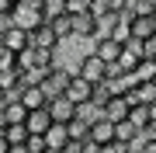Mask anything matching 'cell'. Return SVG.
I'll return each mask as SVG.
<instances>
[{
    "instance_id": "obj_28",
    "label": "cell",
    "mask_w": 156,
    "mask_h": 153,
    "mask_svg": "<svg viewBox=\"0 0 156 153\" xmlns=\"http://www.w3.org/2000/svg\"><path fill=\"white\" fill-rule=\"evenodd\" d=\"M24 146H28V153H45V150H49V146H45V136H28Z\"/></svg>"
},
{
    "instance_id": "obj_1",
    "label": "cell",
    "mask_w": 156,
    "mask_h": 153,
    "mask_svg": "<svg viewBox=\"0 0 156 153\" xmlns=\"http://www.w3.org/2000/svg\"><path fill=\"white\" fill-rule=\"evenodd\" d=\"M76 77H83L87 84H94V87H97V84H104V80H108V63H104V59H97L94 52H87V56L80 59Z\"/></svg>"
},
{
    "instance_id": "obj_5",
    "label": "cell",
    "mask_w": 156,
    "mask_h": 153,
    "mask_svg": "<svg viewBox=\"0 0 156 153\" xmlns=\"http://www.w3.org/2000/svg\"><path fill=\"white\" fill-rule=\"evenodd\" d=\"M45 111H49V118H52V122H59V125H66V122L76 118V104H73L66 94H62V97H52V101L45 104Z\"/></svg>"
},
{
    "instance_id": "obj_34",
    "label": "cell",
    "mask_w": 156,
    "mask_h": 153,
    "mask_svg": "<svg viewBox=\"0 0 156 153\" xmlns=\"http://www.w3.org/2000/svg\"><path fill=\"white\" fill-rule=\"evenodd\" d=\"M0 153H7V139L4 136H0Z\"/></svg>"
},
{
    "instance_id": "obj_8",
    "label": "cell",
    "mask_w": 156,
    "mask_h": 153,
    "mask_svg": "<svg viewBox=\"0 0 156 153\" xmlns=\"http://www.w3.org/2000/svg\"><path fill=\"white\" fill-rule=\"evenodd\" d=\"M90 143H94V146H108V143H115V122H108L104 115H101L97 122H90Z\"/></svg>"
},
{
    "instance_id": "obj_13",
    "label": "cell",
    "mask_w": 156,
    "mask_h": 153,
    "mask_svg": "<svg viewBox=\"0 0 156 153\" xmlns=\"http://www.w3.org/2000/svg\"><path fill=\"white\" fill-rule=\"evenodd\" d=\"M122 42H115V38H97V46H94V56L97 59H104L108 63V66H111V63L118 59V56H122Z\"/></svg>"
},
{
    "instance_id": "obj_18",
    "label": "cell",
    "mask_w": 156,
    "mask_h": 153,
    "mask_svg": "<svg viewBox=\"0 0 156 153\" xmlns=\"http://www.w3.org/2000/svg\"><path fill=\"white\" fill-rule=\"evenodd\" d=\"M49 28L56 31L59 42H62V38H73V17H69V14H59V17H52V21H49Z\"/></svg>"
},
{
    "instance_id": "obj_9",
    "label": "cell",
    "mask_w": 156,
    "mask_h": 153,
    "mask_svg": "<svg viewBox=\"0 0 156 153\" xmlns=\"http://www.w3.org/2000/svg\"><path fill=\"white\" fill-rule=\"evenodd\" d=\"M0 42H4V46L11 49L14 56H17V52H24V49L31 46V42H28V31H24V28H17V24H11V28L0 35Z\"/></svg>"
},
{
    "instance_id": "obj_15",
    "label": "cell",
    "mask_w": 156,
    "mask_h": 153,
    "mask_svg": "<svg viewBox=\"0 0 156 153\" xmlns=\"http://www.w3.org/2000/svg\"><path fill=\"white\" fill-rule=\"evenodd\" d=\"M4 118H7V125H24L28 108H24L21 101H4Z\"/></svg>"
},
{
    "instance_id": "obj_19",
    "label": "cell",
    "mask_w": 156,
    "mask_h": 153,
    "mask_svg": "<svg viewBox=\"0 0 156 153\" xmlns=\"http://www.w3.org/2000/svg\"><path fill=\"white\" fill-rule=\"evenodd\" d=\"M38 14H42V21H52V17L66 14V0H42V4H38Z\"/></svg>"
},
{
    "instance_id": "obj_7",
    "label": "cell",
    "mask_w": 156,
    "mask_h": 153,
    "mask_svg": "<svg viewBox=\"0 0 156 153\" xmlns=\"http://www.w3.org/2000/svg\"><path fill=\"white\" fill-rule=\"evenodd\" d=\"M66 97H69L73 104H87L90 97H94V84H87L83 77H76V73H73V80L66 84Z\"/></svg>"
},
{
    "instance_id": "obj_4",
    "label": "cell",
    "mask_w": 156,
    "mask_h": 153,
    "mask_svg": "<svg viewBox=\"0 0 156 153\" xmlns=\"http://www.w3.org/2000/svg\"><path fill=\"white\" fill-rule=\"evenodd\" d=\"M28 42H31V49H49V52L59 49V38H56V31L49 28V21H42V24H35V28H28Z\"/></svg>"
},
{
    "instance_id": "obj_27",
    "label": "cell",
    "mask_w": 156,
    "mask_h": 153,
    "mask_svg": "<svg viewBox=\"0 0 156 153\" xmlns=\"http://www.w3.org/2000/svg\"><path fill=\"white\" fill-rule=\"evenodd\" d=\"M0 70H17V56L0 42Z\"/></svg>"
},
{
    "instance_id": "obj_16",
    "label": "cell",
    "mask_w": 156,
    "mask_h": 153,
    "mask_svg": "<svg viewBox=\"0 0 156 153\" xmlns=\"http://www.w3.org/2000/svg\"><path fill=\"white\" fill-rule=\"evenodd\" d=\"M66 143H69V136H66V125L52 122V129L45 132V146H49V150H62Z\"/></svg>"
},
{
    "instance_id": "obj_20",
    "label": "cell",
    "mask_w": 156,
    "mask_h": 153,
    "mask_svg": "<svg viewBox=\"0 0 156 153\" xmlns=\"http://www.w3.org/2000/svg\"><path fill=\"white\" fill-rule=\"evenodd\" d=\"M125 122H132L135 125V129H146V125H149V108H146V104H132V108H128V118Z\"/></svg>"
},
{
    "instance_id": "obj_33",
    "label": "cell",
    "mask_w": 156,
    "mask_h": 153,
    "mask_svg": "<svg viewBox=\"0 0 156 153\" xmlns=\"http://www.w3.org/2000/svg\"><path fill=\"white\" fill-rule=\"evenodd\" d=\"M149 122H156V104H149Z\"/></svg>"
},
{
    "instance_id": "obj_22",
    "label": "cell",
    "mask_w": 156,
    "mask_h": 153,
    "mask_svg": "<svg viewBox=\"0 0 156 153\" xmlns=\"http://www.w3.org/2000/svg\"><path fill=\"white\" fill-rule=\"evenodd\" d=\"M0 136L7 139V146H21V143L28 139V129H24V125H7V129L0 132Z\"/></svg>"
},
{
    "instance_id": "obj_17",
    "label": "cell",
    "mask_w": 156,
    "mask_h": 153,
    "mask_svg": "<svg viewBox=\"0 0 156 153\" xmlns=\"http://www.w3.org/2000/svg\"><path fill=\"white\" fill-rule=\"evenodd\" d=\"M139 136H142V132L135 129L132 122H115V139H118V143H128V146H135V143H139Z\"/></svg>"
},
{
    "instance_id": "obj_36",
    "label": "cell",
    "mask_w": 156,
    "mask_h": 153,
    "mask_svg": "<svg viewBox=\"0 0 156 153\" xmlns=\"http://www.w3.org/2000/svg\"><path fill=\"white\" fill-rule=\"evenodd\" d=\"M45 153H62V150H45Z\"/></svg>"
},
{
    "instance_id": "obj_24",
    "label": "cell",
    "mask_w": 156,
    "mask_h": 153,
    "mask_svg": "<svg viewBox=\"0 0 156 153\" xmlns=\"http://www.w3.org/2000/svg\"><path fill=\"white\" fill-rule=\"evenodd\" d=\"M128 46H135V52H139L142 59H156V35H153V38H139V42L132 38Z\"/></svg>"
},
{
    "instance_id": "obj_11",
    "label": "cell",
    "mask_w": 156,
    "mask_h": 153,
    "mask_svg": "<svg viewBox=\"0 0 156 153\" xmlns=\"http://www.w3.org/2000/svg\"><path fill=\"white\" fill-rule=\"evenodd\" d=\"M28 111H38V108H45L49 104V94L42 91V87H21V97H17Z\"/></svg>"
},
{
    "instance_id": "obj_31",
    "label": "cell",
    "mask_w": 156,
    "mask_h": 153,
    "mask_svg": "<svg viewBox=\"0 0 156 153\" xmlns=\"http://www.w3.org/2000/svg\"><path fill=\"white\" fill-rule=\"evenodd\" d=\"M108 4H111V11H118V14H122L125 7H128V0H108Z\"/></svg>"
},
{
    "instance_id": "obj_37",
    "label": "cell",
    "mask_w": 156,
    "mask_h": 153,
    "mask_svg": "<svg viewBox=\"0 0 156 153\" xmlns=\"http://www.w3.org/2000/svg\"><path fill=\"white\" fill-rule=\"evenodd\" d=\"M132 153H135V150H132Z\"/></svg>"
},
{
    "instance_id": "obj_25",
    "label": "cell",
    "mask_w": 156,
    "mask_h": 153,
    "mask_svg": "<svg viewBox=\"0 0 156 153\" xmlns=\"http://www.w3.org/2000/svg\"><path fill=\"white\" fill-rule=\"evenodd\" d=\"M76 118L90 125V122H97V118H101V108H97L94 101H87V104H76Z\"/></svg>"
},
{
    "instance_id": "obj_23",
    "label": "cell",
    "mask_w": 156,
    "mask_h": 153,
    "mask_svg": "<svg viewBox=\"0 0 156 153\" xmlns=\"http://www.w3.org/2000/svg\"><path fill=\"white\" fill-rule=\"evenodd\" d=\"M108 38L122 42V46H128V42H132V31H128V21H125V17H118V21H115V28L108 31Z\"/></svg>"
},
{
    "instance_id": "obj_3",
    "label": "cell",
    "mask_w": 156,
    "mask_h": 153,
    "mask_svg": "<svg viewBox=\"0 0 156 153\" xmlns=\"http://www.w3.org/2000/svg\"><path fill=\"white\" fill-rule=\"evenodd\" d=\"M69 80H73V73H69V70L52 66L49 73L42 77V84H38V87H42L45 94H49V101H52V97H62V94H66V84H69Z\"/></svg>"
},
{
    "instance_id": "obj_2",
    "label": "cell",
    "mask_w": 156,
    "mask_h": 153,
    "mask_svg": "<svg viewBox=\"0 0 156 153\" xmlns=\"http://www.w3.org/2000/svg\"><path fill=\"white\" fill-rule=\"evenodd\" d=\"M139 63H142V56L135 52V46H125V49H122V56H118L111 66H108V77H135Z\"/></svg>"
},
{
    "instance_id": "obj_14",
    "label": "cell",
    "mask_w": 156,
    "mask_h": 153,
    "mask_svg": "<svg viewBox=\"0 0 156 153\" xmlns=\"http://www.w3.org/2000/svg\"><path fill=\"white\" fill-rule=\"evenodd\" d=\"M73 38H97V21L90 14L73 17Z\"/></svg>"
},
{
    "instance_id": "obj_26",
    "label": "cell",
    "mask_w": 156,
    "mask_h": 153,
    "mask_svg": "<svg viewBox=\"0 0 156 153\" xmlns=\"http://www.w3.org/2000/svg\"><path fill=\"white\" fill-rule=\"evenodd\" d=\"M66 14H69V17L90 14V0H66Z\"/></svg>"
},
{
    "instance_id": "obj_29",
    "label": "cell",
    "mask_w": 156,
    "mask_h": 153,
    "mask_svg": "<svg viewBox=\"0 0 156 153\" xmlns=\"http://www.w3.org/2000/svg\"><path fill=\"white\" fill-rule=\"evenodd\" d=\"M97 153H132V146H128V143H108V146H97Z\"/></svg>"
},
{
    "instance_id": "obj_30",
    "label": "cell",
    "mask_w": 156,
    "mask_h": 153,
    "mask_svg": "<svg viewBox=\"0 0 156 153\" xmlns=\"http://www.w3.org/2000/svg\"><path fill=\"white\" fill-rule=\"evenodd\" d=\"M132 150H135V153H156V139H142V136H139V143H135Z\"/></svg>"
},
{
    "instance_id": "obj_32",
    "label": "cell",
    "mask_w": 156,
    "mask_h": 153,
    "mask_svg": "<svg viewBox=\"0 0 156 153\" xmlns=\"http://www.w3.org/2000/svg\"><path fill=\"white\" fill-rule=\"evenodd\" d=\"M7 153H28V146H24V143L21 146H7Z\"/></svg>"
},
{
    "instance_id": "obj_12",
    "label": "cell",
    "mask_w": 156,
    "mask_h": 153,
    "mask_svg": "<svg viewBox=\"0 0 156 153\" xmlns=\"http://www.w3.org/2000/svg\"><path fill=\"white\" fill-rule=\"evenodd\" d=\"M101 115H104L108 122H125V118H128V101H125L122 94H115L111 101L101 108Z\"/></svg>"
},
{
    "instance_id": "obj_21",
    "label": "cell",
    "mask_w": 156,
    "mask_h": 153,
    "mask_svg": "<svg viewBox=\"0 0 156 153\" xmlns=\"http://www.w3.org/2000/svg\"><path fill=\"white\" fill-rule=\"evenodd\" d=\"M66 136L76 139V143H87V139H90V125L80 122V118H73V122H66Z\"/></svg>"
},
{
    "instance_id": "obj_6",
    "label": "cell",
    "mask_w": 156,
    "mask_h": 153,
    "mask_svg": "<svg viewBox=\"0 0 156 153\" xmlns=\"http://www.w3.org/2000/svg\"><path fill=\"white\" fill-rule=\"evenodd\" d=\"M125 21H128V31H132L135 42L156 35V14H132V17H125Z\"/></svg>"
},
{
    "instance_id": "obj_10",
    "label": "cell",
    "mask_w": 156,
    "mask_h": 153,
    "mask_svg": "<svg viewBox=\"0 0 156 153\" xmlns=\"http://www.w3.org/2000/svg\"><path fill=\"white\" fill-rule=\"evenodd\" d=\"M24 129H28V136H45V132L52 129V118L45 108H38V111H28V118H24Z\"/></svg>"
},
{
    "instance_id": "obj_35",
    "label": "cell",
    "mask_w": 156,
    "mask_h": 153,
    "mask_svg": "<svg viewBox=\"0 0 156 153\" xmlns=\"http://www.w3.org/2000/svg\"><path fill=\"white\" fill-rule=\"evenodd\" d=\"M0 108H4V87H0Z\"/></svg>"
}]
</instances>
